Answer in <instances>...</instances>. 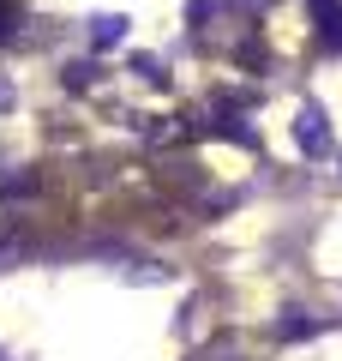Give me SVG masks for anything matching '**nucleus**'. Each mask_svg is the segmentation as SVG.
<instances>
[{
    "mask_svg": "<svg viewBox=\"0 0 342 361\" xmlns=\"http://www.w3.org/2000/svg\"><path fill=\"white\" fill-rule=\"evenodd\" d=\"M294 145H300V157H330L336 151V133H330V115L318 103H306L300 115H294Z\"/></svg>",
    "mask_w": 342,
    "mask_h": 361,
    "instance_id": "f257e3e1",
    "label": "nucleus"
},
{
    "mask_svg": "<svg viewBox=\"0 0 342 361\" xmlns=\"http://www.w3.org/2000/svg\"><path fill=\"white\" fill-rule=\"evenodd\" d=\"M312 6V25H318V49L342 54V0H306Z\"/></svg>",
    "mask_w": 342,
    "mask_h": 361,
    "instance_id": "f03ea898",
    "label": "nucleus"
},
{
    "mask_svg": "<svg viewBox=\"0 0 342 361\" xmlns=\"http://www.w3.org/2000/svg\"><path fill=\"white\" fill-rule=\"evenodd\" d=\"M90 37H96V49H108V42H120V37H127V18H114V13L90 18Z\"/></svg>",
    "mask_w": 342,
    "mask_h": 361,
    "instance_id": "7ed1b4c3",
    "label": "nucleus"
},
{
    "mask_svg": "<svg viewBox=\"0 0 342 361\" xmlns=\"http://www.w3.org/2000/svg\"><path fill=\"white\" fill-rule=\"evenodd\" d=\"M18 30V0H0V42Z\"/></svg>",
    "mask_w": 342,
    "mask_h": 361,
    "instance_id": "20e7f679",
    "label": "nucleus"
},
{
    "mask_svg": "<svg viewBox=\"0 0 342 361\" xmlns=\"http://www.w3.org/2000/svg\"><path fill=\"white\" fill-rule=\"evenodd\" d=\"M228 361H241V355H228Z\"/></svg>",
    "mask_w": 342,
    "mask_h": 361,
    "instance_id": "39448f33",
    "label": "nucleus"
}]
</instances>
